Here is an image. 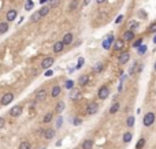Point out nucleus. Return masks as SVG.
Segmentation results:
<instances>
[{"label": "nucleus", "instance_id": "1", "mask_svg": "<svg viewBox=\"0 0 156 149\" xmlns=\"http://www.w3.org/2000/svg\"><path fill=\"white\" fill-rule=\"evenodd\" d=\"M153 122H155V114H153V112L145 114V116H144V126L149 127V126L153 125Z\"/></svg>", "mask_w": 156, "mask_h": 149}, {"label": "nucleus", "instance_id": "2", "mask_svg": "<svg viewBox=\"0 0 156 149\" xmlns=\"http://www.w3.org/2000/svg\"><path fill=\"white\" fill-rule=\"evenodd\" d=\"M12 100H14V94L12 93H6L3 97H1L0 103H1V105H8Z\"/></svg>", "mask_w": 156, "mask_h": 149}, {"label": "nucleus", "instance_id": "3", "mask_svg": "<svg viewBox=\"0 0 156 149\" xmlns=\"http://www.w3.org/2000/svg\"><path fill=\"white\" fill-rule=\"evenodd\" d=\"M97 108H99V105L96 104V103H89L86 107V114L88 115H94L97 112Z\"/></svg>", "mask_w": 156, "mask_h": 149}, {"label": "nucleus", "instance_id": "4", "mask_svg": "<svg viewBox=\"0 0 156 149\" xmlns=\"http://www.w3.org/2000/svg\"><path fill=\"white\" fill-rule=\"evenodd\" d=\"M108 94H110V89H108L107 86H101L100 89H99V99L104 100V99L108 97Z\"/></svg>", "mask_w": 156, "mask_h": 149}, {"label": "nucleus", "instance_id": "5", "mask_svg": "<svg viewBox=\"0 0 156 149\" xmlns=\"http://www.w3.org/2000/svg\"><path fill=\"white\" fill-rule=\"evenodd\" d=\"M112 42H114V36L110 34V36H108V37L103 41V48H104V49H110V48H111V45H112Z\"/></svg>", "mask_w": 156, "mask_h": 149}, {"label": "nucleus", "instance_id": "6", "mask_svg": "<svg viewBox=\"0 0 156 149\" xmlns=\"http://www.w3.org/2000/svg\"><path fill=\"white\" fill-rule=\"evenodd\" d=\"M129 59H130V53H129V52H123V53L119 55L118 62H119V64H125V63L129 62Z\"/></svg>", "mask_w": 156, "mask_h": 149}, {"label": "nucleus", "instance_id": "7", "mask_svg": "<svg viewBox=\"0 0 156 149\" xmlns=\"http://www.w3.org/2000/svg\"><path fill=\"white\" fill-rule=\"evenodd\" d=\"M52 64H53V58H45V59L41 62V67L45 69V70H48Z\"/></svg>", "mask_w": 156, "mask_h": 149}, {"label": "nucleus", "instance_id": "8", "mask_svg": "<svg viewBox=\"0 0 156 149\" xmlns=\"http://www.w3.org/2000/svg\"><path fill=\"white\" fill-rule=\"evenodd\" d=\"M22 114V107H19V105H15V107L11 108V111H10V115L11 116H19V115Z\"/></svg>", "mask_w": 156, "mask_h": 149}, {"label": "nucleus", "instance_id": "9", "mask_svg": "<svg viewBox=\"0 0 156 149\" xmlns=\"http://www.w3.org/2000/svg\"><path fill=\"white\" fill-rule=\"evenodd\" d=\"M63 48H64V42H63V41H58V42H55V45H53V52L59 53V52H62V51H63Z\"/></svg>", "mask_w": 156, "mask_h": 149}, {"label": "nucleus", "instance_id": "10", "mask_svg": "<svg viewBox=\"0 0 156 149\" xmlns=\"http://www.w3.org/2000/svg\"><path fill=\"white\" fill-rule=\"evenodd\" d=\"M47 139H52L53 137H55V130H52V129H47V130H44V134H42Z\"/></svg>", "mask_w": 156, "mask_h": 149}, {"label": "nucleus", "instance_id": "11", "mask_svg": "<svg viewBox=\"0 0 156 149\" xmlns=\"http://www.w3.org/2000/svg\"><path fill=\"white\" fill-rule=\"evenodd\" d=\"M125 47V40H118V41L114 42V49L115 51H122Z\"/></svg>", "mask_w": 156, "mask_h": 149}, {"label": "nucleus", "instance_id": "12", "mask_svg": "<svg viewBox=\"0 0 156 149\" xmlns=\"http://www.w3.org/2000/svg\"><path fill=\"white\" fill-rule=\"evenodd\" d=\"M17 15H18L17 10H10L7 12V21L8 22H10V21H14L15 18H17Z\"/></svg>", "mask_w": 156, "mask_h": 149}, {"label": "nucleus", "instance_id": "13", "mask_svg": "<svg viewBox=\"0 0 156 149\" xmlns=\"http://www.w3.org/2000/svg\"><path fill=\"white\" fill-rule=\"evenodd\" d=\"M133 38H134V31L133 30H127L125 33V36H123V40H125V41H132Z\"/></svg>", "mask_w": 156, "mask_h": 149}, {"label": "nucleus", "instance_id": "14", "mask_svg": "<svg viewBox=\"0 0 156 149\" xmlns=\"http://www.w3.org/2000/svg\"><path fill=\"white\" fill-rule=\"evenodd\" d=\"M88 82H89V75H81L80 79H78V83H80L81 86H85Z\"/></svg>", "mask_w": 156, "mask_h": 149}, {"label": "nucleus", "instance_id": "15", "mask_svg": "<svg viewBox=\"0 0 156 149\" xmlns=\"http://www.w3.org/2000/svg\"><path fill=\"white\" fill-rule=\"evenodd\" d=\"M63 42H64V45H69L73 42V34L71 33H67L64 37H63Z\"/></svg>", "mask_w": 156, "mask_h": 149}, {"label": "nucleus", "instance_id": "16", "mask_svg": "<svg viewBox=\"0 0 156 149\" xmlns=\"http://www.w3.org/2000/svg\"><path fill=\"white\" fill-rule=\"evenodd\" d=\"M45 96H47V92H45V89H41L38 90L37 94H36V97H37V100H44Z\"/></svg>", "mask_w": 156, "mask_h": 149}, {"label": "nucleus", "instance_id": "17", "mask_svg": "<svg viewBox=\"0 0 156 149\" xmlns=\"http://www.w3.org/2000/svg\"><path fill=\"white\" fill-rule=\"evenodd\" d=\"M6 31H8V23L7 22H1L0 23V34H4Z\"/></svg>", "mask_w": 156, "mask_h": 149}, {"label": "nucleus", "instance_id": "18", "mask_svg": "<svg viewBox=\"0 0 156 149\" xmlns=\"http://www.w3.org/2000/svg\"><path fill=\"white\" fill-rule=\"evenodd\" d=\"M93 146V141L92 139H86V141L82 142V149H90Z\"/></svg>", "mask_w": 156, "mask_h": 149}, {"label": "nucleus", "instance_id": "19", "mask_svg": "<svg viewBox=\"0 0 156 149\" xmlns=\"http://www.w3.org/2000/svg\"><path fill=\"white\" fill-rule=\"evenodd\" d=\"M80 97H81V93H80V90L78 89L71 90V99H73V100H78Z\"/></svg>", "mask_w": 156, "mask_h": 149}, {"label": "nucleus", "instance_id": "20", "mask_svg": "<svg viewBox=\"0 0 156 149\" xmlns=\"http://www.w3.org/2000/svg\"><path fill=\"white\" fill-rule=\"evenodd\" d=\"M41 15H40V12H34V14H33V15H31V18H30V21L31 22H34V23H36V22H38V21H41Z\"/></svg>", "mask_w": 156, "mask_h": 149}, {"label": "nucleus", "instance_id": "21", "mask_svg": "<svg viewBox=\"0 0 156 149\" xmlns=\"http://www.w3.org/2000/svg\"><path fill=\"white\" fill-rule=\"evenodd\" d=\"M49 10H51V8H49V7H47V6H44V7H41V10L38 11V12H40V15H41V17H45V15H48Z\"/></svg>", "mask_w": 156, "mask_h": 149}, {"label": "nucleus", "instance_id": "22", "mask_svg": "<svg viewBox=\"0 0 156 149\" xmlns=\"http://www.w3.org/2000/svg\"><path fill=\"white\" fill-rule=\"evenodd\" d=\"M31 145H30V142L28 141H22L21 144H19V149H30Z\"/></svg>", "mask_w": 156, "mask_h": 149}, {"label": "nucleus", "instance_id": "23", "mask_svg": "<svg viewBox=\"0 0 156 149\" xmlns=\"http://www.w3.org/2000/svg\"><path fill=\"white\" fill-rule=\"evenodd\" d=\"M59 93H60V86H53V89H52V92H51L52 97L59 96Z\"/></svg>", "mask_w": 156, "mask_h": 149}, {"label": "nucleus", "instance_id": "24", "mask_svg": "<svg viewBox=\"0 0 156 149\" xmlns=\"http://www.w3.org/2000/svg\"><path fill=\"white\" fill-rule=\"evenodd\" d=\"M77 7H78V0H71V3H70V6H69V10L73 11V10H75Z\"/></svg>", "mask_w": 156, "mask_h": 149}, {"label": "nucleus", "instance_id": "25", "mask_svg": "<svg viewBox=\"0 0 156 149\" xmlns=\"http://www.w3.org/2000/svg\"><path fill=\"white\" fill-rule=\"evenodd\" d=\"M33 6H34V4H33V1H31V0H26V3H25V10H26V11H30L31 8H33Z\"/></svg>", "mask_w": 156, "mask_h": 149}, {"label": "nucleus", "instance_id": "26", "mask_svg": "<svg viewBox=\"0 0 156 149\" xmlns=\"http://www.w3.org/2000/svg\"><path fill=\"white\" fill-rule=\"evenodd\" d=\"M132 137H133V135H132V133H125V134H123V142H130V141H132Z\"/></svg>", "mask_w": 156, "mask_h": 149}, {"label": "nucleus", "instance_id": "27", "mask_svg": "<svg viewBox=\"0 0 156 149\" xmlns=\"http://www.w3.org/2000/svg\"><path fill=\"white\" fill-rule=\"evenodd\" d=\"M118 109H119V103H114L111 109H110V112H111V114H115V112H118Z\"/></svg>", "mask_w": 156, "mask_h": 149}, {"label": "nucleus", "instance_id": "28", "mask_svg": "<svg viewBox=\"0 0 156 149\" xmlns=\"http://www.w3.org/2000/svg\"><path fill=\"white\" fill-rule=\"evenodd\" d=\"M103 69H104V64H103V63H97L96 66L93 67V70L96 71V73H100V71H101Z\"/></svg>", "mask_w": 156, "mask_h": 149}, {"label": "nucleus", "instance_id": "29", "mask_svg": "<svg viewBox=\"0 0 156 149\" xmlns=\"http://www.w3.org/2000/svg\"><path fill=\"white\" fill-rule=\"evenodd\" d=\"M144 145H145V139L141 138L138 142H137V145H135V149H142V148H144Z\"/></svg>", "mask_w": 156, "mask_h": 149}, {"label": "nucleus", "instance_id": "30", "mask_svg": "<svg viewBox=\"0 0 156 149\" xmlns=\"http://www.w3.org/2000/svg\"><path fill=\"white\" fill-rule=\"evenodd\" d=\"M126 123H127L129 127H133V126H134V116H129L127 120H126Z\"/></svg>", "mask_w": 156, "mask_h": 149}, {"label": "nucleus", "instance_id": "31", "mask_svg": "<svg viewBox=\"0 0 156 149\" xmlns=\"http://www.w3.org/2000/svg\"><path fill=\"white\" fill-rule=\"evenodd\" d=\"M63 108H64V103H63V101H59V103L56 104V111H58V112H62Z\"/></svg>", "mask_w": 156, "mask_h": 149}, {"label": "nucleus", "instance_id": "32", "mask_svg": "<svg viewBox=\"0 0 156 149\" xmlns=\"http://www.w3.org/2000/svg\"><path fill=\"white\" fill-rule=\"evenodd\" d=\"M64 86L67 88V89H73L74 88V81H71V79H69V81H66V83H64Z\"/></svg>", "mask_w": 156, "mask_h": 149}, {"label": "nucleus", "instance_id": "33", "mask_svg": "<svg viewBox=\"0 0 156 149\" xmlns=\"http://www.w3.org/2000/svg\"><path fill=\"white\" fill-rule=\"evenodd\" d=\"M42 120H44V123H49V122L52 120V114L51 112H49V114H47L44 116V119H42Z\"/></svg>", "mask_w": 156, "mask_h": 149}, {"label": "nucleus", "instance_id": "34", "mask_svg": "<svg viewBox=\"0 0 156 149\" xmlns=\"http://www.w3.org/2000/svg\"><path fill=\"white\" fill-rule=\"evenodd\" d=\"M141 45H142V40H141V38H138V40H135V41L133 42V47H134V48H140Z\"/></svg>", "mask_w": 156, "mask_h": 149}, {"label": "nucleus", "instance_id": "35", "mask_svg": "<svg viewBox=\"0 0 156 149\" xmlns=\"http://www.w3.org/2000/svg\"><path fill=\"white\" fill-rule=\"evenodd\" d=\"M145 52H146V45H141V47L138 48V53L140 55H144Z\"/></svg>", "mask_w": 156, "mask_h": 149}, {"label": "nucleus", "instance_id": "36", "mask_svg": "<svg viewBox=\"0 0 156 149\" xmlns=\"http://www.w3.org/2000/svg\"><path fill=\"white\" fill-rule=\"evenodd\" d=\"M137 64H138V63H134V64H133V66H132V69H130V71H129V74H130V75H133V74L135 73V69H137Z\"/></svg>", "mask_w": 156, "mask_h": 149}, {"label": "nucleus", "instance_id": "37", "mask_svg": "<svg viewBox=\"0 0 156 149\" xmlns=\"http://www.w3.org/2000/svg\"><path fill=\"white\" fill-rule=\"evenodd\" d=\"M149 31H151V33H156V22H153V23L149 26Z\"/></svg>", "mask_w": 156, "mask_h": 149}, {"label": "nucleus", "instance_id": "38", "mask_svg": "<svg viewBox=\"0 0 156 149\" xmlns=\"http://www.w3.org/2000/svg\"><path fill=\"white\" fill-rule=\"evenodd\" d=\"M81 123H82V120H81L80 118H75V119L73 120V125H74V126H80Z\"/></svg>", "mask_w": 156, "mask_h": 149}, {"label": "nucleus", "instance_id": "39", "mask_svg": "<svg viewBox=\"0 0 156 149\" xmlns=\"http://www.w3.org/2000/svg\"><path fill=\"white\" fill-rule=\"evenodd\" d=\"M49 3H51V7L53 8V7H56V6H58V3H59V0H51Z\"/></svg>", "mask_w": 156, "mask_h": 149}, {"label": "nucleus", "instance_id": "40", "mask_svg": "<svg viewBox=\"0 0 156 149\" xmlns=\"http://www.w3.org/2000/svg\"><path fill=\"white\" fill-rule=\"evenodd\" d=\"M82 64H83V58H80V59H78V66H77V69H81Z\"/></svg>", "mask_w": 156, "mask_h": 149}, {"label": "nucleus", "instance_id": "41", "mask_svg": "<svg viewBox=\"0 0 156 149\" xmlns=\"http://www.w3.org/2000/svg\"><path fill=\"white\" fill-rule=\"evenodd\" d=\"M53 75V71H52V70H47V71H45V77H52Z\"/></svg>", "mask_w": 156, "mask_h": 149}, {"label": "nucleus", "instance_id": "42", "mask_svg": "<svg viewBox=\"0 0 156 149\" xmlns=\"http://www.w3.org/2000/svg\"><path fill=\"white\" fill-rule=\"evenodd\" d=\"M4 125H6V120H4V118H0V129H3Z\"/></svg>", "mask_w": 156, "mask_h": 149}, {"label": "nucleus", "instance_id": "43", "mask_svg": "<svg viewBox=\"0 0 156 149\" xmlns=\"http://www.w3.org/2000/svg\"><path fill=\"white\" fill-rule=\"evenodd\" d=\"M122 19H123V15H119L118 18H116V21H115V23H121Z\"/></svg>", "mask_w": 156, "mask_h": 149}, {"label": "nucleus", "instance_id": "44", "mask_svg": "<svg viewBox=\"0 0 156 149\" xmlns=\"http://www.w3.org/2000/svg\"><path fill=\"white\" fill-rule=\"evenodd\" d=\"M62 120H63V119L59 118V120H58V123H56V127H60V126H62Z\"/></svg>", "mask_w": 156, "mask_h": 149}, {"label": "nucleus", "instance_id": "45", "mask_svg": "<svg viewBox=\"0 0 156 149\" xmlns=\"http://www.w3.org/2000/svg\"><path fill=\"white\" fill-rule=\"evenodd\" d=\"M137 26H138V23H137V22H133V23H132V29H130V30H133V29H135V28H137Z\"/></svg>", "mask_w": 156, "mask_h": 149}, {"label": "nucleus", "instance_id": "46", "mask_svg": "<svg viewBox=\"0 0 156 149\" xmlns=\"http://www.w3.org/2000/svg\"><path fill=\"white\" fill-rule=\"evenodd\" d=\"M48 1H51V0H40V4H44V3H48Z\"/></svg>", "mask_w": 156, "mask_h": 149}, {"label": "nucleus", "instance_id": "47", "mask_svg": "<svg viewBox=\"0 0 156 149\" xmlns=\"http://www.w3.org/2000/svg\"><path fill=\"white\" fill-rule=\"evenodd\" d=\"M90 3V0H83V6H88Z\"/></svg>", "mask_w": 156, "mask_h": 149}, {"label": "nucleus", "instance_id": "48", "mask_svg": "<svg viewBox=\"0 0 156 149\" xmlns=\"http://www.w3.org/2000/svg\"><path fill=\"white\" fill-rule=\"evenodd\" d=\"M104 1H105V0H97V3H99V4H101V3H104Z\"/></svg>", "mask_w": 156, "mask_h": 149}, {"label": "nucleus", "instance_id": "49", "mask_svg": "<svg viewBox=\"0 0 156 149\" xmlns=\"http://www.w3.org/2000/svg\"><path fill=\"white\" fill-rule=\"evenodd\" d=\"M153 42H155V44H156V36H155V37H153Z\"/></svg>", "mask_w": 156, "mask_h": 149}, {"label": "nucleus", "instance_id": "50", "mask_svg": "<svg viewBox=\"0 0 156 149\" xmlns=\"http://www.w3.org/2000/svg\"><path fill=\"white\" fill-rule=\"evenodd\" d=\"M155 70H156V63H155Z\"/></svg>", "mask_w": 156, "mask_h": 149}]
</instances>
